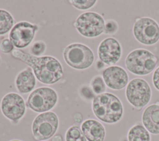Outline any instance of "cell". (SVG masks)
I'll return each mask as SVG.
<instances>
[{
    "label": "cell",
    "mask_w": 159,
    "mask_h": 141,
    "mask_svg": "<svg viewBox=\"0 0 159 141\" xmlns=\"http://www.w3.org/2000/svg\"><path fill=\"white\" fill-rule=\"evenodd\" d=\"M132 30L135 39L143 45H152L159 40V25L151 17L137 19Z\"/></svg>",
    "instance_id": "9c48e42d"
},
{
    "label": "cell",
    "mask_w": 159,
    "mask_h": 141,
    "mask_svg": "<svg viewBox=\"0 0 159 141\" xmlns=\"http://www.w3.org/2000/svg\"><path fill=\"white\" fill-rule=\"evenodd\" d=\"M127 141H151L150 134L142 124H136L129 130Z\"/></svg>",
    "instance_id": "e0dca14e"
},
{
    "label": "cell",
    "mask_w": 159,
    "mask_h": 141,
    "mask_svg": "<svg viewBox=\"0 0 159 141\" xmlns=\"http://www.w3.org/2000/svg\"><path fill=\"white\" fill-rule=\"evenodd\" d=\"M125 97L131 106L140 110L150 101L152 89L146 80L140 78H134L126 86Z\"/></svg>",
    "instance_id": "5b68a950"
},
{
    "label": "cell",
    "mask_w": 159,
    "mask_h": 141,
    "mask_svg": "<svg viewBox=\"0 0 159 141\" xmlns=\"http://www.w3.org/2000/svg\"><path fill=\"white\" fill-rule=\"evenodd\" d=\"M38 29L39 27L36 24L21 21L14 25L11 30L9 38L15 47L23 48L32 42Z\"/></svg>",
    "instance_id": "8fae6325"
},
{
    "label": "cell",
    "mask_w": 159,
    "mask_h": 141,
    "mask_svg": "<svg viewBox=\"0 0 159 141\" xmlns=\"http://www.w3.org/2000/svg\"><path fill=\"white\" fill-rule=\"evenodd\" d=\"M142 122L150 134H159V104H150L144 109Z\"/></svg>",
    "instance_id": "9a60e30c"
},
{
    "label": "cell",
    "mask_w": 159,
    "mask_h": 141,
    "mask_svg": "<svg viewBox=\"0 0 159 141\" xmlns=\"http://www.w3.org/2000/svg\"><path fill=\"white\" fill-rule=\"evenodd\" d=\"M73 25L83 36L94 38L104 33L105 21L102 16L97 12H85L77 17Z\"/></svg>",
    "instance_id": "52a82bcc"
},
{
    "label": "cell",
    "mask_w": 159,
    "mask_h": 141,
    "mask_svg": "<svg viewBox=\"0 0 159 141\" xmlns=\"http://www.w3.org/2000/svg\"><path fill=\"white\" fill-rule=\"evenodd\" d=\"M63 57L67 65L77 70L88 68L94 60L92 50L80 43H74L65 47L63 51Z\"/></svg>",
    "instance_id": "277c9868"
},
{
    "label": "cell",
    "mask_w": 159,
    "mask_h": 141,
    "mask_svg": "<svg viewBox=\"0 0 159 141\" xmlns=\"http://www.w3.org/2000/svg\"><path fill=\"white\" fill-rule=\"evenodd\" d=\"M51 141H63L62 136L60 134H57L52 137Z\"/></svg>",
    "instance_id": "83f0119b"
},
{
    "label": "cell",
    "mask_w": 159,
    "mask_h": 141,
    "mask_svg": "<svg viewBox=\"0 0 159 141\" xmlns=\"http://www.w3.org/2000/svg\"><path fill=\"white\" fill-rule=\"evenodd\" d=\"M14 45L8 39H3L0 43V50L2 53H8L14 50Z\"/></svg>",
    "instance_id": "d4e9b609"
},
{
    "label": "cell",
    "mask_w": 159,
    "mask_h": 141,
    "mask_svg": "<svg viewBox=\"0 0 159 141\" xmlns=\"http://www.w3.org/2000/svg\"><path fill=\"white\" fill-rule=\"evenodd\" d=\"M70 4L79 10H86L93 7L96 3V0H71Z\"/></svg>",
    "instance_id": "44dd1931"
},
{
    "label": "cell",
    "mask_w": 159,
    "mask_h": 141,
    "mask_svg": "<svg viewBox=\"0 0 159 141\" xmlns=\"http://www.w3.org/2000/svg\"><path fill=\"white\" fill-rule=\"evenodd\" d=\"M73 120L77 123H81L83 121V116L81 113L77 112L73 116Z\"/></svg>",
    "instance_id": "4316f807"
},
{
    "label": "cell",
    "mask_w": 159,
    "mask_h": 141,
    "mask_svg": "<svg viewBox=\"0 0 159 141\" xmlns=\"http://www.w3.org/2000/svg\"><path fill=\"white\" fill-rule=\"evenodd\" d=\"M15 84L17 91L26 94L32 91L35 86V76L30 67H27L20 71L16 76Z\"/></svg>",
    "instance_id": "2e32d148"
},
{
    "label": "cell",
    "mask_w": 159,
    "mask_h": 141,
    "mask_svg": "<svg viewBox=\"0 0 159 141\" xmlns=\"http://www.w3.org/2000/svg\"><path fill=\"white\" fill-rule=\"evenodd\" d=\"M58 94L56 91L50 87H39L29 95L26 106L35 112H48L56 105Z\"/></svg>",
    "instance_id": "8992f818"
},
{
    "label": "cell",
    "mask_w": 159,
    "mask_h": 141,
    "mask_svg": "<svg viewBox=\"0 0 159 141\" xmlns=\"http://www.w3.org/2000/svg\"><path fill=\"white\" fill-rule=\"evenodd\" d=\"M158 61V58L152 52L143 48H137L127 55L125 65L131 73L145 76L154 70Z\"/></svg>",
    "instance_id": "3957f363"
},
{
    "label": "cell",
    "mask_w": 159,
    "mask_h": 141,
    "mask_svg": "<svg viewBox=\"0 0 159 141\" xmlns=\"http://www.w3.org/2000/svg\"><path fill=\"white\" fill-rule=\"evenodd\" d=\"M14 20L9 12L0 9V35H4L12 29Z\"/></svg>",
    "instance_id": "ac0fdd59"
},
{
    "label": "cell",
    "mask_w": 159,
    "mask_h": 141,
    "mask_svg": "<svg viewBox=\"0 0 159 141\" xmlns=\"http://www.w3.org/2000/svg\"><path fill=\"white\" fill-rule=\"evenodd\" d=\"M102 78L106 85L114 90L122 89L129 83L127 71L122 67L117 65L106 68L102 72Z\"/></svg>",
    "instance_id": "4fadbf2b"
},
{
    "label": "cell",
    "mask_w": 159,
    "mask_h": 141,
    "mask_svg": "<svg viewBox=\"0 0 159 141\" xmlns=\"http://www.w3.org/2000/svg\"><path fill=\"white\" fill-rule=\"evenodd\" d=\"M1 110L9 120L17 122L25 114V103L22 97L16 93H9L2 99Z\"/></svg>",
    "instance_id": "30bf717a"
},
{
    "label": "cell",
    "mask_w": 159,
    "mask_h": 141,
    "mask_svg": "<svg viewBox=\"0 0 159 141\" xmlns=\"http://www.w3.org/2000/svg\"><path fill=\"white\" fill-rule=\"evenodd\" d=\"M119 29L117 22L112 19L107 20L105 22V27L104 33L106 34H114L117 32Z\"/></svg>",
    "instance_id": "cb8c5ba5"
},
{
    "label": "cell",
    "mask_w": 159,
    "mask_h": 141,
    "mask_svg": "<svg viewBox=\"0 0 159 141\" xmlns=\"http://www.w3.org/2000/svg\"><path fill=\"white\" fill-rule=\"evenodd\" d=\"M104 65L105 64L101 61L100 60H99L98 61H97L96 62V68L98 69V70H101V69H102L104 67Z\"/></svg>",
    "instance_id": "f1b7e54d"
},
{
    "label": "cell",
    "mask_w": 159,
    "mask_h": 141,
    "mask_svg": "<svg viewBox=\"0 0 159 141\" xmlns=\"http://www.w3.org/2000/svg\"><path fill=\"white\" fill-rule=\"evenodd\" d=\"M46 43L42 40L34 42L30 46V52L32 55L35 57H42L46 50Z\"/></svg>",
    "instance_id": "7402d4cb"
},
{
    "label": "cell",
    "mask_w": 159,
    "mask_h": 141,
    "mask_svg": "<svg viewBox=\"0 0 159 141\" xmlns=\"http://www.w3.org/2000/svg\"><path fill=\"white\" fill-rule=\"evenodd\" d=\"M79 94L80 96L87 101L93 100L95 98V94L93 92L90 85L83 84L79 89Z\"/></svg>",
    "instance_id": "603a6c76"
},
{
    "label": "cell",
    "mask_w": 159,
    "mask_h": 141,
    "mask_svg": "<svg viewBox=\"0 0 159 141\" xmlns=\"http://www.w3.org/2000/svg\"><path fill=\"white\" fill-rule=\"evenodd\" d=\"M90 86L95 94L99 95L105 92L106 85L104 83L102 76L100 75L94 76L91 80Z\"/></svg>",
    "instance_id": "ffe728a7"
},
{
    "label": "cell",
    "mask_w": 159,
    "mask_h": 141,
    "mask_svg": "<svg viewBox=\"0 0 159 141\" xmlns=\"http://www.w3.org/2000/svg\"><path fill=\"white\" fill-rule=\"evenodd\" d=\"M65 141H88L81 128L77 125L70 127L65 133Z\"/></svg>",
    "instance_id": "d6986e66"
},
{
    "label": "cell",
    "mask_w": 159,
    "mask_h": 141,
    "mask_svg": "<svg viewBox=\"0 0 159 141\" xmlns=\"http://www.w3.org/2000/svg\"><path fill=\"white\" fill-rule=\"evenodd\" d=\"M81 131L88 141H104L106 130L104 125L95 119H87L81 125Z\"/></svg>",
    "instance_id": "5bb4252c"
},
{
    "label": "cell",
    "mask_w": 159,
    "mask_h": 141,
    "mask_svg": "<svg viewBox=\"0 0 159 141\" xmlns=\"http://www.w3.org/2000/svg\"><path fill=\"white\" fill-rule=\"evenodd\" d=\"M92 109L99 120L107 124L118 122L124 114L121 101L117 96L110 93L96 96L92 102Z\"/></svg>",
    "instance_id": "7a4b0ae2"
},
{
    "label": "cell",
    "mask_w": 159,
    "mask_h": 141,
    "mask_svg": "<svg viewBox=\"0 0 159 141\" xmlns=\"http://www.w3.org/2000/svg\"><path fill=\"white\" fill-rule=\"evenodd\" d=\"M9 141H22V140H11Z\"/></svg>",
    "instance_id": "f546056e"
},
{
    "label": "cell",
    "mask_w": 159,
    "mask_h": 141,
    "mask_svg": "<svg viewBox=\"0 0 159 141\" xmlns=\"http://www.w3.org/2000/svg\"><path fill=\"white\" fill-rule=\"evenodd\" d=\"M152 83L154 87L159 91V66L157 67L152 75Z\"/></svg>",
    "instance_id": "484cf974"
},
{
    "label": "cell",
    "mask_w": 159,
    "mask_h": 141,
    "mask_svg": "<svg viewBox=\"0 0 159 141\" xmlns=\"http://www.w3.org/2000/svg\"><path fill=\"white\" fill-rule=\"evenodd\" d=\"M59 124L57 114L52 111L40 113L37 116L32 124L34 138L43 141L52 138L56 133Z\"/></svg>",
    "instance_id": "ba28073f"
},
{
    "label": "cell",
    "mask_w": 159,
    "mask_h": 141,
    "mask_svg": "<svg viewBox=\"0 0 159 141\" xmlns=\"http://www.w3.org/2000/svg\"><path fill=\"white\" fill-rule=\"evenodd\" d=\"M11 55L30 67L35 78L43 84L56 83L63 77L62 66L53 57H35L19 49H14Z\"/></svg>",
    "instance_id": "6da1fadb"
},
{
    "label": "cell",
    "mask_w": 159,
    "mask_h": 141,
    "mask_svg": "<svg viewBox=\"0 0 159 141\" xmlns=\"http://www.w3.org/2000/svg\"><path fill=\"white\" fill-rule=\"evenodd\" d=\"M122 52L120 43L114 37L106 38L101 42L98 48L99 59L109 66H113L119 61Z\"/></svg>",
    "instance_id": "7c38bea8"
}]
</instances>
